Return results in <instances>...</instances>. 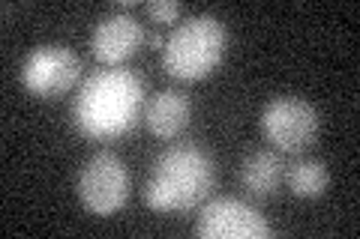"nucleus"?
Returning a JSON list of instances; mask_svg holds the SVG:
<instances>
[{"label":"nucleus","mask_w":360,"mask_h":239,"mask_svg":"<svg viewBox=\"0 0 360 239\" xmlns=\"http://www.w3.org/2000/svg\"><path fill=\"white\" fill-rule=\"evenodd\" d=\"M285 183L291 189V195L297 198H321L330 186V170L321 158H297L295 165L285 168Z\"/></svg>","instance_id":"nucleus-11"},{"label":"nucleus","mask_w":360,"mask_h":239,"mask_svg":"<svg viewBox=\"0 0 360 239\" xmlns=\"http://www.w3.org/2000/svg\"><path fill=\"white\" fill-rule=\"evenodd\" d=\"M240 186L255 198H270L285 179V165L276 150H255L240 162Z\"/></svg>","instance_id":"nucleus-10"},{"label":"nucleus","mask_w":360,"mask_h":239,"mask_svg":"<svg viewBox=\"0 0 360 239\" xmlns=\"http://www.w3.org/2000/svg\"><path fill=\"white\" fill-rule=\"evenodd\" d=\"M141 105V78L123 66H108V69H99L82 81L72 102V117L87 138H115L139 123Z\"/></svg>","instance_id":"nucleus-1"},{"label":"nucleus","mask_w":360,"mask_h":239,"mask_svg":"<svg viewBox=\"0 0 360 239\" xmlns=\"http://www.w3.org/2000/svg\"><path fill=\"white\" fill-rule=\"evenodd\" d=\"M148 15L156 18V21H162V25H172V21L180 18V4H174V0H150Z\"/></svg>","instance_id":"nucleus-12"},{"label":"nucleus","mask_w":360,"mask_h":239,"mask_svg":"<svg viewBox=\"0 0 360 239\" xmlns=\"http://www.w3.org/2000/svg\"><path fill=\"white\" fill-rule=\"evenodd\" d=\"M82 78V60L72 48L66 45H39L37 51L27 54L25 69H21V81L33 96L51 99L72 90Z\"/></svg>","instance_id":"nucleus-6"},{"label":"nucleus","mask_w":360,"mask_h":239,"mask_svg":"<svg viewBox=\"0 0 360 239\" xmlns=\"http://www.w3.org/2000/svg\"><path fill=\"white\" fill-rule=\"evenodd\" d=\"M195 233L205 239H267L270 224L250 203L234 198H213L198 212Z\"/></svg>","instance_id":"nucleus-7"},{"label":"nucleus","mask_w":360,"mask_h":239,"mask_svg":"<svg viewBox=\"0 0 360 239\" xmlns=\"http://www.w3.org/2000/svg\"><path fill=\"white\" fill-rule=\"evenodd\" d=\"M144 42V27L139 25V18L132 13H111L105 18H99V25L90 33V48L94 57L103 63H120L127 60L132 51H139V45Z\"/></svg>","instance_id":"nucleus-8"},{"label":"nucleus","mask_w":360,"mask_h":239,"mask_svg":"<svg viewBox=\"0 0 360 239\" xmlns=\"http://www.w3.org/2000/svg\"><path fill=\"white\" fill-rule=\"evenodd\" d=\"M189 114H193V105H189V96L184 90H162L148 102L144 123L156 138H174L186 129Z\"/></svg>","instance_id":"nucleus-9"},{"label":"nucleus","mask_w":360,"mask_h":239,"mask_svg":"<svg viewBox=\"0 0 360 239\" xmlns=\"http://www.w3.org/2000/svg\"><path fill=\"white\" fill-rule=\"evenodd\" d=\"M144 42L150 45V48H165V39L160 36L156 30H150V33H144Z\"/></svg>","instance_id":"nucleus-13"},{"label":"nucleus","mask_w":360,"mask_h":239,"mask_svg":"<svg viewBox=\"0 0 360 239\" xmlns=\"http://www.w3.org/2000/svg\"><path fill=\"white\" fill-rule=\"evenodd\" d=\"M129 195V170L115 153L99 150L78 174V198L94 215L117 212Z\"/></svg>","instance_id":"nucleus-4"},{"label":"nucleus","mask_w":360,"mask_h":239,"mask_svg":"<svg viewBox=\"0 0 360 239\" xmlns=\"http://www.w3.org/2000/svg\"><path fill=\"white\" fill-rule=\"evenodd\" d=\"M225 39H229V33L217 15H189L180 21V27L168 33L162 48V69L180 81H198L219 66L225 54Z\"/></svg>","instance_id":"nucleus-3"},{"label":"nucleus","mask_w":360,"mask_h":239,"mask_svg":"<svg viewBox=\"0 0 360 239\" xmlns=\"http://www.w3.org/2000/svg\"><path fill=\"white\" fill-rule=\"evenodd\" d=\"M213 189V162L195 144L168 146L153 158L148 183H144V200L150 210L174 212L193 210L210 195Z\"/></svg>","instance_id":"nucleus-2"},{"label":"nucleus","mask_w":360,"mask_h":239,"mask_svg":"<svg viewBox=\"0 0 360 239\" xmlns=\"http://www.w3.org/2000/svg\"><path fill=\"white\" fill-rule=\"evenodd\" d=\"M262 129L267 141L283 153L309 150L319 135V114L300 96H279L262 111Z\"/></svg>","instance_id":"nucleus-5"}]
</instances>
